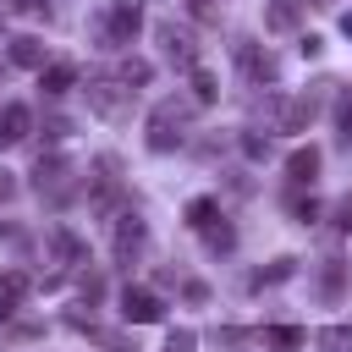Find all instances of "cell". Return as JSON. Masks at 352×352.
<instances>
[{
	"label": "cell",
	"instance_id": "cell-20",
	"mask_svg": "<svg viewBox=\"0 0 352 352\" xmlns=\"http://www.w3.org/2000/svg\"><path fill=\"white\" fill-rule=\"evenodd\" d=\"M341 33H346V38H352V11H346V16H341Z\"/></svg>",
	"mask_w": 352,
	"mask_h": 352
},
{
	"label": "cell",
	"instance_id": "cell-8",
	"mask_svg": "<svg viewBox=\"0 0 352 352\" xmlns=\"http://www.w3.org/2000/svg\"><path fill=\"white\" fill-rule=\"evenodd\" d=\"M72 82H77V72H72L66 60H55V66H44V72H38V88H44V94H66Z\"/></svg>",
	"mask_w": 352,
	"mask_h": 352
},
{
	"label": "cell",
	"instance_id": "cell-6",
	"mask_svg": "<svg viewBox=\"0 0 352 352\" xmlns=\"http://www.w3.org/2000/svg\"><path fill=\"white\" fill-rule=\"evenodd\" d=\"M286 176H292L297 187H308V182L319 176V148H297V154L286 160Z\"/></svg>",
	"mask_w": 352,
	"mask_h": 352
},
{
	"label": "cell",
	"instance_id": "cell-11",
	"mask_svg": "<svg viewBox=\"0 0 352 352\" xmlns=\"http://www.w3.org/2000/svg\"><path fill=\"white\" fill-rule=\"evenodd\" d=\"M214 94H220V88H214V77L198 66V72H192V99H198V104H214Z\"/></svg>",
	"mask_w": 352,
	"mask_h": 352
},
{
	"label": "cell",
	"instance_id": "cell-10",
	"mask_svg": "<svg viewBox=\"0 0 352 352\" xmlns=\"http://www.w3.org/2000/svg\"><path fill=\"white\" fill-rule=\"evenodd\" d=\"M264 341H270V346H280V352H292V346H302V341H308V330H297V324H275V330H264Z\"/></svg>",
	"mask_w": 352,
	"mask_h": 352
},
{
	"label": "cell",
	"instance_id": "cell-17",
	"mask_svg": "<svg viewBox=\"0 0 352 352\" xmlns=\"http://www.w3.org/2000/svg\"><path fill=\"white\" fill-rule=\"evenodd\" d=\"M11 11H22V16H38V11H44V0H11Z\"/></svg>",
	"mask_w": 352,
	"mask_h": 352
},
{
	"label": "cell",
	"instance_id": "cell-16",
	"mask_svg": "<svg viewBox=\"0 0 352 352\" xmlns=\"http://www.w3.org/2000/svg\"><path fill=\"white\" fill-rule=\"evenodd\" d=\"M165 352H192V336H187V330H176V336L165 341Z\"/></svg>",
	"mask_w": 352,
	"mask_h": 352
},
{
	"label": "cell",
	"instance_id": "cell-15",
	"mask_svg": "<svg viewBox=\"0 0 352 352\" xmlns=\"http://www.w3.org/2000/svg\"><path fill=\"white\" fill-rule=\"evenodd\" d=\"M336 121H341V138H352V94L341 99V110H336Z\"/></svg>",
	"mask_w": 352,
	"mask_h": 352
},
{
	"label": "cell",
	"instance_id": "cell-1",
	"mask_svg": "<svg viewBox=\"0 0 352 352\" xmlns=\"http://www.w3.org/2000/svg\"><path fill=\"white\" fill-rule=\"evenodd\" d=\"M121 319H132V324H160V319H165V302H160L148 286H126V292H121Z\"/></svg>",
	"mask_w": 352,
	"mask_h": 352
},
{
	"label": "cell",
	"instance_id": "cell-3",
	"mask_svg": "<svg viewBox=\"0 0 352 352\" xmlns=\"http://www.w3.org/2000/svg\"><path fill=\"white\" fill-rule=\"evenodd\" d=\"M143 236H148V226L138 220V214H121V226H116V253L126 258V253H138L143 248Z\"/></svg>",
	"mask_w": 352,
	"mask_h": 352
},
{
	"label": "cell",
	"instance_id": "cell-14",
	"mask_svg": "<svg viewBox=\"0 0 352 352\" xmlns=\"http://www.w3.org/2000/svg\"><path fill=\"white\" fill-rule=\"evenodd\" d=\"M319 220V198H308V204H297V226H314Z\"/></svg>",
	"mask_w": 352,
	"mask_h": 352
},
{
	"label": "cell",
	"instance_id": "cell-2",
	"mask_svg": "<svg viewBox=\"0 0 352 352\" xmlns=\"http://www.w3.org/2000/svg\"><path fill=\"white\" fill-rule=\"evenodd\" d=\"M28 126H33V116H28V104H6V110H0V148H11V143H22V138H28Z\"/></svg>",
	"mask_w": 352,
	"mask_h": 352
},
{
	"label": "cell",
	"instance_id": "cell-12",
	"mask_svg": "<svg viewBox=\"0 0 352 352\" xmlns=\"http://www.w3.org/2000/svg\"><path fill=\"white\" fill-rule=\"evenodd\" d=\"M292 22H297V11H292V6H286V0H280V6H270V11H264V28H275V33H280V28H292Z\"/></svg>",
	"mask_w": 352,
	"mask_h": 352
},
{
	"label": "cell",
	"instance_id": "cell-19",
	"mask_svg": "<svg viewBox=\"0 0 352 352\" xmlns=\"http://www.w3.org/2000/svg\"><path fill=\"white\" fill-rule=\"evenodd\" d=\"M341 226H352V198H346V204H341Z\"/></svg>",
	"mask_w": 352,
	"mask_h": 352
},
{
	"label": "cell",
	"instance_id": "cell-18",
	"mask_svg": "<svg viewBox=\"0 0 352 352\" xmlns=\"http://www.w3.org/2000/svg\"><path fill=\"white\" fill-rule=\"evenodd\" d=\"M6 198H11V176L0 170V204H6Z\"/></svg>",
	"mask_w": 352,
	"mask_h": 352
},
{
	"label": "cell",
	"instance_id": "cell-5",
	"mask_svg": "<svg viewBox=\"0 0 352 352\" xmlns=\"http://www.w3.org/2000/svg\"><path fill=\"white\" fill-rule=\"evenodd\" d=\"M138 6H110V38L116 44H126V38H138Z\"/></svg>",
	"mask_w": 352,
	"mask_h": 352
},
{
	"label": "cell",
	"instance_id": "cell-4",
	"mask_svg": "<svg viewBox=\"0 0 352 352\" xmlns=\"http://www.w3.org/2000/svg\"><path fill=\"white\" fill-rule=\"evenodd\" d=\"M22 297H28V275H22V270H6V275H0V319L16 314Z\"/></svg>",
	"mask_w": 352,
	"mask_h": 352
},
{
	"label": "cell",
	"instance_id": "cell-7",
	"mask_svg": "<svg viewBox=\"0 0 352 352\" xmlns=\"http://www.w3.org/2000/svg\"><path fill=\"white\" fill-rule=\"evenodd\" d=\"M11 60H16V66H33V72H44V44H38L33 33L11 38Z\"/></svg>",
	"mask_w": 352,
	"mask_h": 352
},
{
	"label": "cell",
	"instance_id": "cell-13",
	"mask_svg": "<svg viewBox=\"0 0 352 352\" xmlns=\"http://www.w3.org/2000/svg\"><path fill=\"white\" fill-rule=\"evenodd\" d=\"M204 242H209V253H226V248L236 242V231H231V226H209V231H204Z\"/></svg>",
	"mask_w": 352,
	"mask_h": 352
},
{
	"label": "cell",
	"instance_id": "cell-9",
	"mask_svg": "<svg viewBox=\"0 0 352 352\" xmlns=\"http://www.w3.org/2000/svg\"><path fill=\"white\" fill-rule=\"evenodd\" d=\"M214 220H220V204H214V198H192V204H187V226H192V231H209Z\"/></svg>",
	"mask_w": 352,
	"mask_h": 352
}]
</instances>
